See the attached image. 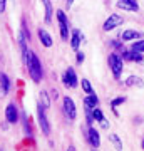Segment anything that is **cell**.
Segmentation results:
<instances>
[{"instance_id":"cell-1","label":"cell","mask_w":144,"mask_h":151,"mask_svg":"<svg viewBox=\"0 0 144 151\" xmlns=\"http://www.w3.org/2000/svg\"><path fill=\"white\" fill-rule=\"evenodd\" d=\"M25 65L29 67V74H30L34 82L42 81V65H40V60H39L37 55L34 54V52H30V50H29V54H27Z\"/></svg>"},{"instance_id":"cell-2","label":"cell","mask_w":144,"mask_h":151,"mask_svg":"<svg viewBox=\"0 0 144 151\" xmlns=\"http://www.w3.org/2000/svg\"><path fill=\"white\" fill-rule=\"evenodd\" d=\"M109 67H111L114 77L119 79V77H121V72H123V67H124L123 57H121L119 54H111L109 55Z\"/></svg>"},{"instance_id":"cell-3","label":"cell","mask_w":144,"mask_h":151,"mask_svg":"<svg viewBox=\"0 0 144 151\" xmlns=\"http://www.w3.org/2000/svg\"><path fill=\"white\" fill-rule=\"evenodd\" d=\"M57 20H59V25H60V37L67 40L69 39V25H67V17H65L64 10H57Z\"/></svg>"},{"instance_id":"cell-4","label":"cell","mask_w":144,"mask_h":151,"mask_svg":"<svg viewBox=\"0 0 144 151\" xmlns=\"http://www.w3.org/2000/svg\"><path fill=\"white\" fill-rule=\"evenodd\" d=\"M62 81H64V86L65 87H70V89H74V87H77V76H75V70L72 69V67H69V69L64 72V77H62Z\"/></svg>"},{"instance_id":"cell-5","label":"cell","mask_w":144,"mask_h":151,"mask_svg":"<svg viewBox=\"0 0 144 151\" xmlns=\"http://www.w3.org/2000/svg\"><path fill=\"white\" fill-rule=\"evenodd\" d=\"M64 113H65V116L70 119V121H74L75 119V116H77V111H75V104H74V101L70 99L69 96H65L64 97Z\"/></svg>"},{"instance_id":"cell-6","label":"cell","mask_w":144,"mask_h":151,"mask_svg":"<svg viewBox=\"0 0 144 151\" xmlns=\"http://www.w3.org/2000/svg\"><path fill=\"white\" fill-rule=\"evenodd\" d=\"M44 106L40 104L37 108V116H39V124H40V128H42L44 134H50V124H49L47 121V116H45V113H44Z\"/></svg>"},{"instance_id":"cell-7","label":"cell","mask_w":144,"mask_h":151,"mask_svg":"<svg viewBox=\"0 0 144 151\" xmlns=\"http://www.w3.org/2000/svg\"><path fill=\"white\" fill-rule=\"evenodd\" d=\"M123 24V17L117 15V14H112V15H109V19H107L106 22H104V25H102V29L104 30H112V29H116L117 25H121Z\"/></svg>"},{"instance_id":"cell-8","label":"cell","mask_w":144,"mask_h":151,"mask_svg":"<svg viewBox=\"0 0 144 151\" xmlns=\"http://www.w3.org/2000/svg\"><path fill=\"white\" fill-rule=\"evenodd\" d=\"M117 9H123V10H129V12H138L139 10V4L136 0H119Z\"/></svg>"},{"instance_id":"cell-9","label":"cell","mask_w":144,"mask_h":151,"mask_svg":"<svg viewBox=\"0 0 144 151\" xmlns=\"http://www.w3.org/2000/svg\"><path fill=\"white\" fill-rule=\"evenodd\" d=\"M5 118L9 123H17V119H19V111H17V106L14 103H10L7 106L5 109Z\"/></svg>"},{"instance_id":"cell-10","label":"cell","mask_w":144,"mask_h":151,"mask_svg":"<svg viewBox=\"0 0 144 151\" xmlns=\"http://www.w3.org/2000/svg\"><path fill=\"white\" fill-rule=\"evenodd\" d=\"M82 40H84V35L80 34L79 29H74V30H72V39H70V45H72V49H75V50H77Z\"/></svg>"},{"instance_id":"cell-11","label":"cell","mask_w":144,"mask_h":151,"mask_svg":"<svg viewBox=\"0 0 144 151\" xmlns=\"http://www.w3.org/2000/svg\"><path fill=\"white\" fill-rule=\"evenodd\" d=\"M87 139H89V143H91L92 148H99V146H101V138H99V133H97L94 128H91V129H89Z\"/></svg>"},{"instance_id":"cell-12","label":"cell","mask_w":144,"mask_h":151,"mask_svg":"<svg viewBox=\"0 0 144 151\" xmlns=\"http://www.w3.org/2000/svg\"><path fill=\"white\" fill-rule=\"evenodd\" d=\"M0 86H2L0 96H5L7 92H9V89H10V81H9L7 74H4V72H0Z\"/></svg>"},{"instance_id":"cell-13","label":"cell","mask_w":144,"mask_h":151,"mask_svg":"<svg viewBox=\"0 0 144 151\" xmlns=\"http://www.w3.org/2000/svg\"><path fill=\"white\" fill-rule=\"evenodd\" d=\"M39 39H40V42H42L45 47H50V45H52V37L49 35L47 30H44V29H39Z\"/></svg>"},{"instance_id":"cell-14","label":"cell","mask_w":144,"mask_h":151,"mask_svg":"<svg viewBox=\"0 0 144 151\" xmlns=\"http://www.w3.org/2000/svg\"><path fill=\"white\" fill-rule=\"evenodd\" d=\"M143 37V34L138 32V30H126V32L123 34V42L124 40H136V39H141Z\"/></svg>"},{"instance_id":"cell-15","label":"cell","mask_w":144,"mask_h":151,"mask_svg":"<svg viewBox=\"0 0 144 151\" xmlns=\"http://www.w3.org/2000/svg\"><path fill=\"white\" fill-rule=\"evenodd\" d=\"M126 86L133 87V86H138V87H144V82L139 79L138 76H129L128 81H126Z\"/></svg>"},{"instance_id":"cell-16","label":"cell","mask_w":144,"mask_h":151,"mask_svg":"<svg viewBox=\"0 0 144 151\" xmlns=\"http://www.w3.org/2000/svg\"><path fill=\"white\" fill-rule=\"evenodd\" d=\"M44 2V7H45V22L50 24L52 20V4H50V0H42Z\"/></svg>"},{"instance_id":"cell-17","label":"cell","mask_w":144,"mask_h":151,"mask_svg":"<svg viewBox=\"0 0 144 151\" xmlns=\"http://www.w3.org/2000/svg\"><path fill=\"white\" fill-rule=\"evenodd\" d=\"M131 50H134V52H144V40H136L131 45Z\"/></svg>"},{"instance_id":"cell-18","label":"cell","mask_w":144,"mask_h":151,"mask_svg":"<svg viewBox=\"0 0 144 151\" xmlns=\"http://www.w3.org/2000/svg\"><path fill=\"white\" fill-rule=\"evenodd\" d=\"M40 104H42L45 109L50 106V99H49V94H47V92H44V91L40 92Z\"/></svg>"},{"instance_id":"cell-19","label":"cell","mask_w":144,"mask_h":151,"mask_svg":"<svg viewBox=\"0 0 144 151\" xmlns=\"http://www.w3.org/2000/svg\"><path fill=\"white\" fill-rule=\"evenodd\" d=\"M92 116H94V119H96V121H102V119H104V116H102V111L97 108V106L92 109Z\"/></svg>"},{"instance_id":"cell-20","label":"cell","mask_w":144,"mask_h":151,"mask_svg":"<svg viewBox=\"0 0 144 151\" xmlns=\"http://www.w3.org/2000/svg\"><path fill=\"white\" fill-rule=\"evenodd\" d=\"M82 89L85 91V94H92V87H91V82L87 81V79H82Z\"/></svg>"},{"instance_id":"cell-21","label":"cell","mask_w":144,"mask_h":151,"mask_svg":"<svg viewBox=\"0 0 144 151\" xmlns=\"http://www.w3.org/2000/svg\"><path fill=\"white\" fill-rule=\"evenodd\" d=\"M87 97H89V101H91V103L94 104V106H99V97H97L96 94H94V92H92V94H89Z\"/></svg>"},{"instance_id":"cell-22","label":"cell","mask_w":144,"mask_h":151,"mask_svg":"<svg viewBox=\"0 0 144 151\" xmlns=\"http://www.w3.org/2000/svg\"><path fill=\"white\" fill-rule=\"evenodd\" d=\"M124 101H126V97H116V99L111 103V106L112 108H116V106H119V104H123Z\"/></svg>"},{"instance_id":"cell-23","label":"cell","mask_w":144,"mask_h":151,"mask_svg":"<svg viewBox=\"0 0 144 151\" xmlns=\"http://www.w3.org/2000/svg\"><path fill=\"white\" fill-rule=\"evenodd\" d=\"M111 139L114 141L116 145H117V150H123V145H121V141L117 139V136H116V134H111Z\"/></svg>"},{"instance_id":"cell-24","label":"cell","mask_w":144,"mask_h":151,"mask_svg":"<svg viewBox=\"0 0 144 151\" xmlns=\"http://www.w3.org/2000/svg\"><path fill=\"white\" fill-rule=\"evenodd\" d=\"M5 5H7V0H0V12L5 10Z\"/></svg>"},{"instance_id":"cell-25","label":"cell","mask_w":144,"mask_h":151,"mask_svg":"<svg viewBox=\"0 0 144 151\" xmlns=\"http://www.w3.org/2000/svg\"><path fill=\"white\" fill-rule=\"evenodd\" d=\"M99 123H101V126L104 128V129H107V128H109V124H107V121H106V119H102V121H99Z\"/></svg>"},{"instance_id":"cell-26","label":"cell","mask_w":144,"mask_h":151,"mask_svg":"<svg viewBox=\"0 0 144 151\" xmlns=\"http://www.w3.org/2000/svg\"><path fill=\"white\" fill-rule=\"evenodd\" d=\"M84 60V54L82 52H77V62H82Z\"/></svg>"},{"instance_id":"cell-27","label":"cell","mask_w":144,"mask_h":151,"mask_svg":"<svg viewBox=\"0 0 144 151\" xmlns=\"http://www.w3.org/2000/svg\"><path fill=\"white\" fill-rule=\"evenodd\" d=\"M72 4H74V0H67V7H70Z\"/></svg>"},{"instance_id":"cell-28","label":"cell","mask_w":144,"mask_h":151,"mask_svg":"<svg viewBox=\"0 0 144 151\" xmlns=\"http://www.w3.org/2000/svg\"><path fill=\"white\" fill-rule=\"evenodd\" d=\"M143 148H144V141H143Z\"/></svg>"},{"instance_id":"cell-29","label":"cell","mask_w":144,"mask_h":151,"mask_svg":"<svg viewBox=\"0 0 144 151\" xmlns=\"http://www.w3.org/2000/svg\"><path fill=\"white\" fill-rule=\"evenodd\" d=\"M0 14H2V12H0Z\"/></svg>"}]
</instances>
